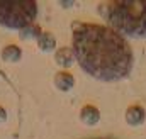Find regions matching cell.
I'll return each instance as SVG.
<instances>
[{
    "label": "cell",
    "instance_id": "cell-1",
    "mask_svg": "<svg viewBox=\"0 0 146 139\" xmlns=\"http://www.w3.org/2000/svg\"><path fill=\"white\" fill-rule=\"evenodd\" d=\"M73 54L80 68L100 81H121L133 71L134 54L124 36L107 26L76 21L72 24Z\"/></svg>",
    "mask_w": 146,
    "mask_h": 139
},
{
    "label": "cell",
    "instance_id": "cell-2",
    "mask_svg": "<svg viewBox=\"0 0 146 139\" xmlns=\"http://www.w3.org/2000/svg\"><path fill=\"white\" fill-rule=\"evenodd\" d=\"M99 12L109 22L110 29L121 36L146 37V2L114 0L99 5Z\"/></svg>",
    "mask_w": 146,
    "mask_h": 139
},
{
    "label": "cell",
    "instance_id": "cell-3",
    "mask_svg": "<svg viewBox=\"0 0 146 139\" xmlns=\"http://www.w3.org/2000/svg\"><path fill=\"white\" fill-rule=\"evenodd\" d=\"M37 15V3L31 0L0 2V26L10 31H24L34 24Z\"/></svg>",
    "mask_w": 146,
    "mask_h": 139
},
{
    "label": "cell",
    "instance_id": "cell-4",
    "mask_svg": "<svg viewBox=\"0 0 146 139\" xmlns=\"http://www.w3.org/2000/svg\"><path fill=\"white\" fill-rule=\"evenodd\" d=\"M145 120H146V110L143 105L133 104L131 107H127V110H126V122L129 126L136 127V126H141Z\"/></svg>",
    "mask_w": 146,
    "mask_h": 139
},
{
    "label": "cell",
    "instance_id": "cell-5",
    "mask_svg": "<svg viewBox=\"0 0 146 139\" xmlns=\"http://www.w3.org/2000/svg\"><path fill=\"white\" fill-rule=\"evenodd\" d=\"M80 120L85 126H97V122L100 120V112L95 105L85 104L80 110Z\"/></svg>",
    "mask_w": 146,
    "mask_h": 139
},
{
    "label": "cell",
    "instance_id": "cell-6",
    "mask_svg": "<svg viewBox=\"0 0 146 139\" xmlns=\"http://www.w3.org/2000/svg\"><path fill=\"white\" fill-rule=\"evenodd\" d=\"M53 81H54V87L60 92H70L75 87V78H73L72 73H68V71H58L54 75Z\"/></svg>",
    "mask_w": 146,
    "mask_h": 139
},
{
    "label": "cell",
    "instance_id": "cell-7",
    "mask_svg": "<svg viewBox=\"0 0 146 139\" xmlns=\"http://www.w3.org/2000/svg\"><path fill=\"white\" fill-rule=\"evenodd\" d=\"M73 60H75V54H73V49L68 46H63L60 49L54 51V63L60 66V68H68L73 65Z\"/></svg>",
    "mask_w": 146,
    "mask_h": 139
},
{
    "label": "cell",
    "instance_id": "cell-8",
    "mask_svg": "<svg viewBox=\"0 0 146 139\" xmlns=\"http://www.w3.org/2000/svg\"><path fill=\"white\" fill-rule=\"evenodd\" d=\"M2 60L5 63H19L22 60V48L17 44H7L2 48Z\"/></svg>",
    "mask_w": 146,
    "mask_h": 139
},
{
    "label": "cell",
    "instance_id": "cell-9",
    "mask_svg": "<svg viewBox=\"0 0 146 139\" xmlns=\"http://www.w3.org/2000/svg\"><path fill=\"white\" fill-rule=\"evenodd\" d=\"M37 48L42 51V53H51L54 51L56 48V37L51 34V32H41V36L37 37Z\"/></svg>",
    "mask_w": 146,
    "mask_h": 139
},
{
    "label": "cell",
    "instance_id": "cell-10",
    "mask_svg": "<svg viewBox=\"0 0 146 139\" xmlns=\"http://www.w3.org/2000/svg\"><path fill=\"white\" fill-rule=\"evenodd\" d=\"M41 32H42V31L37 27L36 24H33V26H29L27 29H24V31H22V36H24L26 39H29V37H36V41H37V37L41 36Z\"/></svg>",
    "mask_w": 146,
    "mask_h": 139
},
{
    "label": "cell",
    "instance_id": "cell-11",
    "mask_svg": "<svg viewBox=\"0 0 146 139\" xmlns=\"http://www.w3.org/2000/svg\"><path fill=\"white\" fill-rule=\"evenodd\" d=\"M5 120H7V110L0 105V124H2V122H5Z\"/></svg>",
    "mask_w": 146,
    "mask_h": 139
},
{
    "label": "cell",
    "instance_id": "cell-12",
    "mask_svg": "<svg viewBox=\"0 0 146 139\" xmlns=\"http://www.w3.org/2000/svg\"><path fill=\"white\" fill-rule=\"evenodd\" d=\"M100 139H110V138H100Z\"/></svg>",
    "mask_w": 146,
    "mask_h": 139
}]
</instances>
